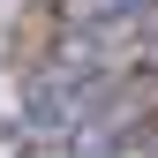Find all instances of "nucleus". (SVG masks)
<instances>
[{
  "mask_svg": "<svg viewBox=\"0 0 158 158\" xmlns=\"http://www.w3.org/2000/svg\"><path fill=\"white\" fill-rule=\"evenodd\" d=\"M113 106V90H106V68H38L30 83H23V128L38 135H75V128H90L98 113Z\"/></svg>",
  "mask_w": 158,
  "mask_h": 158,
  "instance_id": "f257e3e1",
  "label": "nucleus"
}]
</instances>
